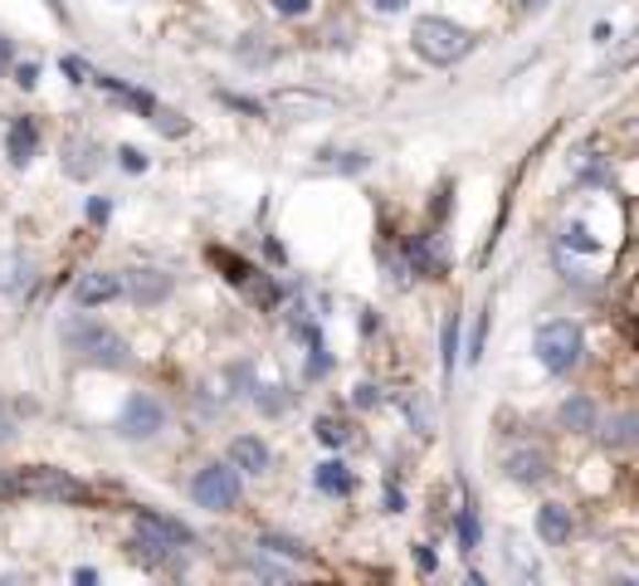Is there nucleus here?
<instances>
[{
	"instance_id": "a211bd4d",
	"label": "nucleus",
	"mask_w": 639,
	"mask_h": 586,
	"mask_svg": "<svg viewBox=\"0 0 639 586\" xmlns=\"http://www.w3.org/2000/svg\"><path fill=\"white\" fill-rule=\"evenodd\" d=\"M122 293H132L142 308H152V303H162L171 293V279L162 274V269H132V274L122 279Z\"/></svg>"
},
{
	"instance_id": "4c0bfd02",
	"label": "nucleus",
	"mask_w": 639,
	"mask_h": 586,
	"mask_svg": "<svg viewBox=\"0 0 639 586\" xmlns=\"http://www.w3.org/2000/svg\"><path fill=\"white\" fill-rule=\"evenodd\" d=\"M15 78H20V88H34V84H40V69H34V64H20Z\"/></svg>"
},
{
	"instance_id": "a878e982",
	"label": "nucleus",
	"mask_w": 639,
	"mask_h": 586,
	"mask_svg": "<svg viewBox=\"0 0 639 586\" xmlns=\"http://www.w3.org/2000/svg\"><path fill=\"white\" fill-rule=\"evenodd\" d=\"M323 166L357 176V172H367V166H371V156H367V152H333V146H327V152H323Z\"/></svg>"
},
{
	"instance_id": "6e6552de",
	"label": "nucleus",
	"mask_w": 639,
	"mask_h": 586,
	"mask_svg": "<svg viewBox=\"0 0 639 586\" xmlns=\"http://www.w3.org/2000/svg\"><path fill=\"white\" fill-rule=\"evenodd\" d=\"M239 493H245V479H239L235 465H205L196 479H191V499L210 513H230L239 509Z\"/></svg>"
},
{
	"instance_id": "e433bc0d",
	"label": "nucleus",
	"mask_w": 639,
	"mask_h": 586,
	"mask_svg": "<svg viewBox=\"0 0 639 586\" xmlns=\"http://www.w3.org/2000/svg\"><path fill=\"white\" fill-rule=\"evenodd\" d=\"M230 108H239V112H264V104H254V98H239V94H220Z\"/></svg>"
},
{
	"instance_id": "20e7f679",
	"label": "nucleus",
	"mask_w": 639,
	"mask_h": 586,
	"mask_svg": "<svg viewBox=\"0 0 639 586\" xmlns=\"http://www.w3.org/2000/svg\"><path fill=\"white\" fill-rule=\"evenodd\" d=\"M64 347L74 357H84V362H94V367H128L132 362L128 343H122L108 323H94V318L64 323Z\"/></svg>"
},
{
	"instance_id": "a19ab883",
	"label": "nucleus",
	"mask_w": 639,
	"mask_h": 586,
	"mask_svg": "<svg viewBox=\"0 0 639 586\" xmlns=\"http://www.w3.org/2000/svg\"><path fill=\"white\" fill-rule=\"evenodd\" d=\"M615 40V30L606 25V20H600V25H596V44H610Z\"/></svg>"
},
{
	"instance_id": "cd10ccee",
	"label": "nucleus",
	"mask_w": 639,
	"mask_h": 586,
	"mask_svg": "<svg viewBox=\"0 0 639 586\" xmlns=\"http://www.w3.org/2000/svg\"><path fill=\"white\" fill-rule=\"evenodd\" d=\"M327 371H333V352H327L323 343H307V367H303V377H307V381H323Z\"/></svg>"
},
{
	"instance_id": "ea45409f",
	"label": "nucleus",
	"mask_w": 639,
	"mask_h": 586,
	"mask_svg": "<svg viewBox=\"0 0 639 586\" xmlns=\"http://www.w3.org/2000/svg\"><path fill=\"white\" fill-rule=\"evenodd\" d=\"M512 6H518V10H546L552 0H512Z\"/></svg>"
},
{
	"instance_id": "f3484780",
	"label": "nucleus",
	"mask_w": 639,
	"mask_h": 586,
	"mask_svg": "<svg viewBox=\"0 0 639 586\" xmlns=\"http://www.w3.org/2000/svg\"><path fill=\"white\" fill-rule=\"evenodd\" d=\"M122 293V274H108V269H94L74 284V303L78 308H98V303H112Z\"/></svg>"
},
{
	"instance_id": "c03bdc74",
	"label": "nucleus",
	"mask_w": 639,
	"mask_h": 586,
	"mask_svg": "<svg viewBox=\"0 0 639 586\" xmlns=\"http://www.w3.org/2000/svg\"><path fill=\"white\" fill-rule=\"evenodd\" d=\"M635 128H639V122H635Z\"/></svg>"
},
{
	"instance_id": "393cba45",
	"label": "nucleus",
	"mask_w": 639,
	"mask_h": 586,
	"mask_svg": "<svg viewBox=\"0 0 639 586\" xmlns=\"http://www.w3.org/2000/svg\"><path fill=\"white\" fill-rule=\"evenodd\" d=\"M210 259H215V264H220V269H225V279H230V284H235V289H245V284H249V279H254V274H259V269H254V264H245V259H235V254H225V250H210Z\"/></svg>"
},
{
	"instance_id": "f257e3e1",
	"label": "nucleus",
	"mask_w": 639,
	"mask_h": 586,
	"mask_svg": "<svg viewBox=\"0 0 639 586\" xmlns=\"http://www.w3.org/2000/svg\"><path fill=\"white\" fill-rule=\"evenodd\" d=\"M532 357L552 381H572L591 367V333L581 318H546L532 328Z\"/></svg>"
},
{
	"instance_id": "5701e85b",
	"label": "nucleus",
	"mask_w": 639,
	"mask_h": 586,
	"mask_svg": "<svg viewBox=\"0 0 639 586\" xmlns=\"http://www.w3.org/2000/svg\"><path fill=\"white\" fill-rule=\"evenodd\" d=\"M313 435L323 440L327 449H347V445H351V425H347V421H337V415H317Z\"/></svg>"
},
{
	"instance_id": "72a5a7b5",
	"label": "nucleus",
	"mask_w": 639,
	"mask_h": 586,
	"mask_svg": "<svg viewBox=\"0 0 639 586\" xmlns=\"http://www.w3.org/2000/svg\"><path fill=\"white\" fill-rule=\"evenodd\" d=\"M381 499H386V513H405V493H401V484H386V493H381Z\"/></svg>"
},
{
	"instance_id": "39448f33",
	"label": "nucleus",
	"mask_w": 639,
	"mask_h": 586,
	"mask_svg": "<svg viewBox=\"0 0 639 586\" xmlns=\"http://www.w3.org/2000/svg\"><path fill=\"white\" fill-rule=\"evenodd\" d=\"M498 469H503V479L518 484V489H546V484L556 479L552 449H546L542 440H532V435H512L503 459H498Z\"/></svg>"
},
{
	"instance_id": "4468645a",
	"label": "nucleus",
	"mask_w": 639,
	"mask_h": 586,
	"mask_svg": "<svg viewBox=\"0 0 639 586\" xmlns=\"http://www.w3.org/2000/svg\"><path fill=\"white\" fill-rule=\"evenodd\" d=\"M450 533H454V547H459L464 557H474V552L484 547V513H478V503L469 499V493H464V503L454 509Z\"/></svg>"
},
{
	"instance_id": "0eeeda50",
	"label": "nucleus",
	"mask_w": 639,
	"mask_h": 586,
	"mask_svg": "<svg viewBox=\"0 0 639 586\" xmlns=\"http://www.w3.org/2000/svg\"><path fill=\"white\" fill-rule=\"evenodd\" d=\"M6 493H25V499H44V503H78V499H88L84 484L68 479L64 469H50V465L15 469V475L6 479Z\"/></svg>"
},
{
	"instance_id": "f03ea898",
	"label": "nucleus",
	"mask_w": 639,
	"mask_h": 586,
	"mask_svg": "<svg viewBox=\"0 0 639 586\" xmlns=\"http://www.w3.org/2000/svg\"><path fill=\"white\" fill-rule=\"evenodd\" d=\"M410 50H415L425 64H435V69H450V64L469 59L478 50V35L450 15H420L415 25H410Z\"/></svg>"
},
{
	"instance_id": "7c9ffc66",
	"label": "nucleus",
	"mask_w": 639,
	"mask_h": 586,
	"mask_svg": "<svg viewBox=\"0 0 639 586\" xmlns=\"http://www.w3.org/2000/svg\"><path fill=\"white\" fill-rule=\"evenodd\" d=\"M273 10L283 20H303V15H313V0H273Z\"/></svg>"
},
{
	"instance_id": "37998d69",
	"label": "nucleus",
	"mask_w": 639,
	"mask_h": 586,
	"mask_svg": "<svg viewBox=\"0 0 639 586\" xmlns=\"http://www.w3.org/2000/svg\"><path fill=\"white\" fill-rule=\"evenodd\" d=\"M630 303H635V313H639V279H635V284H630Z\"/></svg>"
},
{
	"instance_id": "aec40b11",
	"label": "nucleus",
	"mask_w": 639,
	"mask_h": 586,
	"mask_svg": "<svg viewBox=\"0 0 639 586\" xmlns=\"http://www.w3.org/2000/svg\"><path fill=\"white\" fill-rule=\"evenodd\" d=\"M34 142H40V128H34L30 118H15V122H10V132H6V152H10V162L25 166L30 156H34Z\"/></svg>"
},
{
	"instance_id": "1a4fd4ad",
	"label": "nucleus",
	"mask_w": 639,
	"mask_h": 586,
	"mask_svg": "<svg viewBox=\"0 0 639 586\" xmlns=\"http://www.w3.org/2000/svg\"><path fill=\"white\" fill-rule=\"evenodd\" d=\"M606 455H635L639 449V405H600V421L591 431Z\"/></svg>"
},
{
	"instance_id": "2f4dec72",
	"label": "nucleus",
	"mask_w": 639,
	"mask_h": 586,
	"mask_svg": "<svg viewBox=\"0 0 639 586\" xmlns=\"http://www.w3.org/2000/svg\"><path fill=\"white\" fill-rule=\"evenodd\" d=\"M351 405H357V411H371V405H381V387H371V381H361V387L351 391Z\"/></svg>"
},
{
	"instance_id": "79ce46f5",
	"label": "nucleus",
	"mask_w": 639,
	"mask_h": 586,
	"mask_svg": "<svg viewBox=\"0 0 639 586\" xmlns=\"http://www.w3.org/2000/svg\"><path fill=\"white\" fill-rule=\"evenodd\" d=\"M264 254H269V259H279V264H283V245H279V240H264Z\"/></svg>"
},
{
	"instance_id": "412c9836",
	"label": "nucleus",
	"mask_w": 639,
	"mask_h": 586,
	"mask_svg": "<svg viewBox=\"0 0 639 586\" xmlns=\"http://www.w3.org/2000/svg\"><path fill=\"white\" fill-rule=\"evenodd\" d=\"M488 323H494V299L484 303V313L474 318V333H469V347H464V362L478 367L484 362V347H488Z\"/></svg>"
},
{
	"instance_id": "f8f14e48",
	"label": "nucleus",
	"mask_w": 639,
	"mask_h": 586,
	"mask_svg": "<svg viewBox=\"0 0 639 586\" xmlns=\"http://www.w3.org/2000/svg\"><path fill=\"white\" fill-rule=\"evenodd\" d=\"M600 401L596 391H566L562 401H556V431L562 435H576V440H591V431H596V421H600Z\"/></svg>"
},
{
	"instance_id": "423d86ee",
	"label": "nucleus",
	"mask_w": 639,
	"mask_h": 586,
	"mask_svg": "<svg viewBox=\"0 0 639 586\" xmlns=\"http://www.w3.org/2000/svg\"><path fill=\"white\" fill-rule=\"evenodd\" d=\"M132 547L142 552V557L162 562L166 552H186V547H196V533H191L186 523H176V518H166V513L137 509V538H132Z\"/></svg>"
},
{
	"instance_id": "bb28decb",
	"label": "nucleus",
	"mask_w": 639,
	"mask_h": 586,
	"mask_svg": "<svg viewBox=\"0 0 639 586\" xmlns=\"http://www.w3.org/2000/svg\"><path fill=\"white\" fill-rule=\"evenodd\" d=\"M273 108H289V112H323V108H333V98H317V94H273Z\"/></svg>"
},
{
	"instance_id": "7ed1b4c3",
	"label": "nucleus",
	"mask_w": 639,
	"mask_h": 586,
	"mask_svg": "<svg viewBox=\"0 0 639 586\" xmlns=\"http://www.w3.org/2000/svg\"><path fill=\"white\" fill-rule=\"evenodd\" d=\"M552 245H556V250H566V254H576V259H610L615 254V240H610V235H600V220H596V210H591V191H586V200H581L576 210H566V216L556 220Z\"/></svg>"
},
{
	"instance_id": "6ab92c4d",
	"label": "nucleus",
	"mask_w": 639,
	"mask_h": 586,
	"mask_svg": "<svg viewBox=\"0 0 639 586\" xmlns=\"http://www.w3.org/2000/svg\"><path fill=\"white\" fill-rule=\"evenodd\" d=\"M459 333H464V313L459 308L444 313V323H440V371H444V381H450L454 367H459V352H464Z\"/></svg>"
},
{
	"instance_id": "b1692460",
	"label": "nucleus",
	"mask_w": 639,
	"mask_h": 586,
	"mask_svg": "<svg viewBox=\"0 0 639 586\" xmlns=\"http://www.w3.org/2000/svg\"><path fill=\"white\" fill-rule=\"evenodd\" d=\"M259 552H273V557H293V562H307V547L299 538H283V533H264L259 538Z\"/></svg>"
},
{
	"instance_id": "9b49d317",
	"label": "nucleus",
	"mask_w": 639,
	"mask_h": 586,
	"mask_svg": "<svg viewBox=\"0 0 639 586\" xmlns=\"http://www.w3.org/2000/svg\"><path fill=\"white\" fill-rule=\"evenodd\" d=\"M401 259H405V274H415V279H444V269H450V254H444V240L435 230L405 235Z\"/></svg>"
},
{
	"instance_id": "473e14b6",
	"label": "nucleus",
	"mask_w": 639,
	"mask_h": 586,
	"mask_svg": "<svg viewBox=\"0 0 639 586\" xmlns=\"http://www.w3.org/2000/svg\"><path fill=\"white\" fill-rule=\"evenodd\" d=\"M152 122H156V132H166V138H181V132H186V122H181L176 112H162V108L152 112Z\"/></svg>"
},
{
	"instance_id": "c85d7f7f",
	"label": "nucleus",
	"mask_w": 639,
	"mask_h": 586,
	"mask_svg": "<svg viewBox=\"0 0 639 586\" xmlns=\"http://www.w3.org/2000/svg\"><path fill=\"white\" fill-rule=\"evenodd\" d=\"M410 562H415L420 577H435V572H440V557H435V547H430V543H415V547H410Z\"/></svg>"
},
{
	"instance_id": "9d476101",
	"label": "nucleus",
	"mask_w": 639,
	"mask_h": 586,
	"mask_svg": "<svg viewBox=\"0 0 639 586\" xmlns=\"http://www.w3.org/2000/svg\"><path fill=\"white\" fill-rule=\"evenodd\" d=\"M532 533H538V543H542V547H552V552L572 547V543H576V533H581L576 509H572V503H562V499H546L542 509L532 513Z\"/></svg>"
},
{
	"instance_id": "ddd939ff",
	"label": "nucleus",
	"mask_w": 639,
	"mask_h": 586,
	"mask_svg": "<svg viewBox=\"0 0 639 586\" xmlns=\"http://www.w3.org/2000/svg\"><path fill=\"white\" fill-rule=\"evenodd\" d=\"M166 425V405L156 397H147V391H132L128 401H122V415H118V431L128 440H152L162 435Z\"/></svg>"
},
{
	"instance_id": "2eb2a0df",
	"label": "nucleus",
	"mask_w": 639,
	"mask_h": 586,
	"mask_svg": "<svg viewBox=\"0 0 639 586\" xmlns=\"http://www.w3.org/2000/svg\"><path fill=\"white\" fill-rule=\"evenodd\" d=\"M230 465L239 475H269L273 469V449L259 435H235L230 440Z\"/></svg>"
},
{
	"instance_id": "dca6fc26",
	"label": "nucleus",
	"mask_w": 639,
	"mask_h": 586,
	"mask_svg": "<svg viewBox=\"0 0 639 586\" xmlns=\"http://www.w3.org/2000/svg\"><path fill=\"white\" fill-rule=\"evenodd\" d=\"M313 489L323 493V499H351V493H357V475H351L347 459H323V465L313 469Z\"/></svg>"
},
{
	"instance_id": "c9c22d12",
	"label": "nucleus",
	"mask_w": 639,
	"mask_h": 586,
	"mask_svg": "<svg viewBox=\"0 0 639 586\" xmlns=\"http://www.w3.org/2000/svg\"><path fill=\"white\" fill-rule=\"evenodd\" d=\"M367 6L376 15H401V10H410V0H367Z\"/></svg>"
},
{
	"instance_id": "c756f323",
	"label": "nucleus",
	"mask_w": 639,
	"mask_h": 586,
	"mask_svg": "<svg viewBox=\"0 0 639 586\" xmlns=\"http://www.w3.org/2000/svg\"><path fill=\"white\" fill-rule=\"evenodd\" d=\"M254 405H259L264 415H283L289 397H279V387H254Z\"/></svg>"
},
{
	"instance_id": "58836bf2",
	"label": "nucleus",
	"mask_w": 639,
	"mask_h": 586,
	"mask_svg": "<svg viewBox=\"0 0 639 586\" xmlns=\"http://www.w3.org/2000/svg\"><path fill=\"white\" fill-rule=\"evenodd\" d=\"M88 220H98V225L108 220V200H94V206H88Z\"/></svg>"
},
{
	"instance_id": "f704fd0d",
	"label": "nucleus",
	"mask_w": 639,
	"mask_h": 586,
	"mask_svg": "<svg viewBox=\"0 0 639 586\" xmlns=\"http://www.w3.org/2000/svg\"><path fill=\"white\" fill-rule=\"evenodd\" d=\"M118 162L128 166V172H147V156L137 152V146H122V152H118Z\"/></svg>"
},
{
	"instance_id": "4be33fe9",
	"label": "nucleus",
	"mask_w": 639,
	"mask_h": 586,
	"mask_svg": "<svg viewBox=\"0 0 639 586\" xmlns=\"http://www.w3.org/2000/svg\"><path fill=\"white\" fill-rule=\"evenodd\" d=\"M64 172H68V176H94V172H98L94 142H68V146H64Z\"/></svg>"
}]
</instances>
